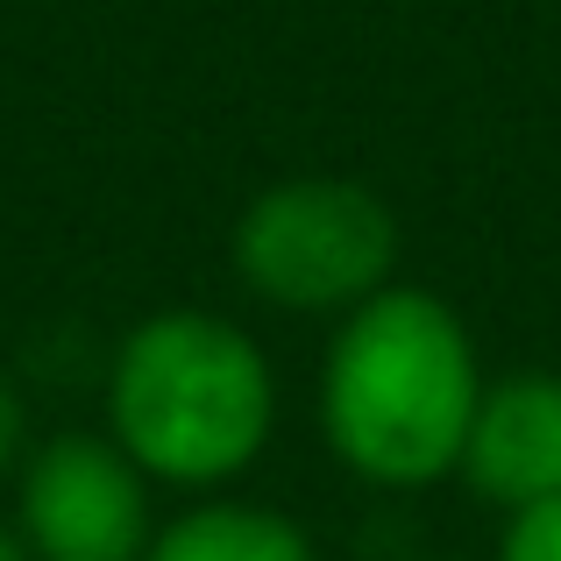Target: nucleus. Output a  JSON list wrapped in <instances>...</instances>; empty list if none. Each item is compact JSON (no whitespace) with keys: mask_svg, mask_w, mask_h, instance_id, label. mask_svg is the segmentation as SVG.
<instances>
[{"mask_svg":"<svg viewBox=\"0 0 561 561\" xmlns=\"http://www.w3.org/2000/svg\"><path fill=\"white\" fill-rule=\"evenodd\" d=\"M483 383L469 320L440 291L391 277L320 348V440L370 491H434L462 462Z\"/></svg>","mask_w":561,"mask_h":561,"instance_id":"nucleus-1","label":"nucleus"},{"mask_svg":"<svg viewBox=\"0 0 561 561\" xmlns=\"http://www.w3.org/2000/svg\"><path fill=\"white\" fill-rule=\"evenodd\" d=\"M100 434L157 491H234L277 434V370L242 320L214 306H157L107 356Z\"/></svg>","mask_w":561,"mask_h":561,"instance_id":"nucleus-2","label":"nucleus"},{"mask_svg":"<svg viewBox=\"0 0 561 561\" xmlns=\"http://www.w3.org/2000/svg\"><path fill=\"white\" fill-rule=\"evenodd\" d=\"M398 214L377 185L299 171L249 192L228 228V271L271 313L342 320L398 277Z\"/></svg>","mask_w":561,"mask_h":561,"instance_id":"nucleus-3","label":"nucleus"},{"mask_svg":"<svg viewBox=\"0 0 561 561\" xmlns=\"http://www.w3.org/2000/svg\"><path fill=\"white\" fill-rule=\"evenodd\" d=\"M8 526L36 561H142L157 534V483L100 426L28 440Z\"/></svg>","mask_w":561,"mask_h":561,"instance_id":"nucleus-4","label":"nucleus"},{"mask_svg":"<svg viewBox=\"0 0 561 561\" xmlns=\"http://www.w3.org/2000/svg\"><path fill=\"white\" fill-rule=\"evenodd\" d=\"M455 477L497 512L561 497V377L512 370L483 383Z\"/></svg>","mask_w":561,"mask_h":561,"instance_id":"nucleus-5","label":"nucleus"},{"mask_svg":"<svg viewBox=\"0 0 561 561\" xmlns=\"http://www.w3.org/2000/svg\"><path fill=\"white\" fill-rule=\"evenodd\" d=\"M142 561H320V540L291 512L214 491V497H185L171 519H157Z\"/></svg>","mask_w":561,"mask_h":561,"instance_id":"nucleus-6","label":"nucleus"},{"mask_svg":"<svg viewBox=\"0 0 561 561\" xmlns=\"http://www.w3.org/2000/svg\"><path fill=\"white\" fill-rule=\"evenodd\" d=\"M497 561H561V497L526 505V512H505Z\"/></svg>","mask_w":561,"mask_h":561,"instance_id":"nucleus-7","label":"nucleus"},{"mask_svg":"<svg viewBox=\"0 0 561 561\" xmlns=\"http://www.w3.org/2000/svg\"><path fill=\"white\" fill-rule=\"evenodd\" d=\"M22 455H28V405H22V383L0 370V491L14 483Z\"/></svg>","mask_w":561,"mask_h":561,"instance_id":"nucleus-8","label":"nucleus"},{"mask_svg":"<svg viewBox=\"0 0 561 561\" xmlns=\"http://www.w3.org/2000/svg\"><path fill=\"white\" fill-rule=\"evenodd\" d=\"M0 561H36V554H28V548H22V534H14V526H8V519H0Z\"/></svg>","mask_w":561,"mask_h":561,"instance_id":"nucleus-9","label":"nucleus"}]
</instances>
